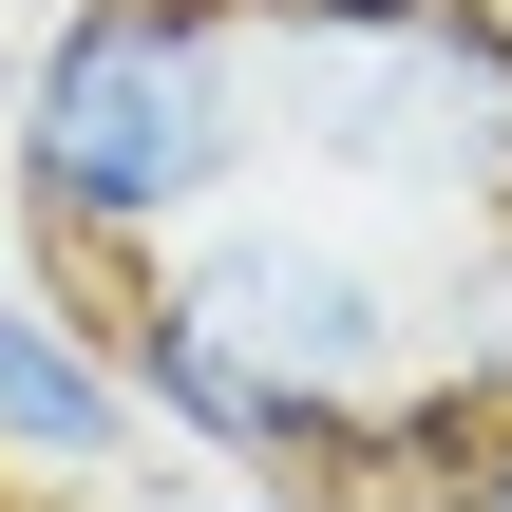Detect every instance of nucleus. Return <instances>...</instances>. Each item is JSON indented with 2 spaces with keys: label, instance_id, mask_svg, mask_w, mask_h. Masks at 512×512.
Segmentation results:
<instances>
[{
  "label": "nucleus",
  "instance_id": "f257e3e1",
  "mask_svg": "<svg viewBox=\"0 0 512 512\" xmlns=\"http://www.w3.org/2000/svg\"><path fill=\"white\" fill-rule=\"evenodd\" d=\"M228 190H266V133H247V0H57L38 57H19V114H0L19 266L133 285V266H171Z\"/></svg>",
  "mask_w": 512,
  "mask_h": 512
},
{
  "label": "nucleus",
  "instance_id": "f03ea898",
  "mask_svg": "<svg viewBox=\"0 0 512 512\" xmlns=\"http://www.w3.org/2000/svg\"><path fill=\"white\" fill-rule=\"evenodd\" d=\"M247 133L304 209L512 228V0H247Z\"/></svg>",
  "mask_w": 512,
  "mask_h": 512
},
{
  "label": "nucleus",
  "instance_id": "7ed1b4c3",
  "mask_svg": "<svg viewBox=\"0 0 512 512\" xmlns=\"http://www.w3.org/2000/svg\"><path fill=\"white\" fill-rule=\"evenodd\" d=\"M114 456H133V380H114V342H95V285L19 266V285H0V494L57 512V494H95Z\"/></svg>",
  "mask_w": 512,
  "mask_h": 512
},
{
  "label": "nucleus",
  "instance_id": "20e7f679",
  "mask_svg": "<svg viewBox=\"0 0 512 512\" xmlns=\"http://www.w3.org/2000/svg\"><path fill=\"white\" fill-rule=\"evenodd\" d=\"M437 512H512V418H475V456H456V494Z\"/></svg>",
  "mask_w": 512,
  "mask_h": 512
},
{
  "label": "nucleus",
  "instance_id": "39448f33",
  "mask_svg": "<svg viewBox=\"0 0 512 512\" xmlns=\"http://www.w3.org/2000/svg\"><path fill=\"white\" fill-rule=\"evenodd\" d=\"M190 512H304V494H190Z\"/></svg>",
  "mask_w": 512,
  "mask_h": 512
},
{
  "label": "nucleus",
  "instance_id": "423d86ee",
  "mask_svg": "<svg viewBox=\"0 0 512 512\" xmlns=\"http://www.w3.org/2000/svg\"><path fill=\"white\" fill-rule=\"evenodd\" d=\"M0 285H19V209H0Z\"/></svg>",
  "mask_w": 512,
  "mask_h": 512
},
{
  "label": "nucleus",
  "instance_id": "0eeeda50",
  "mask_svg": "<svg viewBox=\"0 0 512 512\" xmlns=\"http://www.w3.org/2000/svg\"><path fill=\"white\" fill-rule=\"evenodd\" d=\"M0 512H19V494H0Z\"/></svg>",
  "mask_w": 512,
  "mask_h": 512
}]
</instances>
